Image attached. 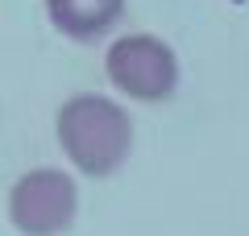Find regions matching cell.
<instances>
[{
	"mask_svg": "<svg viewBox=\"0 0 249 236\" xmlns=\"http://www.w3.org/2000/svg\"><path fill=\"white\" fill-rule=\"evenodd\" d=\"M58 145L71 157V166L88 178H108L124 166L133 149V120L121 104L104 96H75L58 108Z\"/></svg>",
	"mask_w": 249,
	"mask_h": 236,
	"instance_id": "obj_1",
	"label": "cell"
},
{
	"mask_svg": "<svg viewBox=\"0 0 249 236\" xmlns=\"http://www.w3.org/2000/svg\"><path fill=\"white\" fill-rule=\"evenodd\" d=\"M104 75L116 91L142 104H158L178 87V58L154 34H124L104 54Z\"/></svg>",
	"mask_w": 249,
	"mask_h": 236,
	"instance_id": "obj_2",
	"label": "cell"
},
{
	"mask_svg": "<svg viewBox=\"0 0 249 236\" xmlns=\"http://www.w3.org/2000/svg\"><path fill=\"white\" fill-rule=\"evenodd\" d=\"M75 211H79L75 178L50 166L21 174L9 195V219L21 236H58L75 224Z\"/></svg>",
	"mask_w": 249,
	"mask_h": 236,
	"instance_id": "obj_3",
	"label": "cell"
},
{
	"mask_svg": "<svg viewBox=\"0 0 249 236\" xmlns=\"http://www.w3.org/2000/svg\"><path fill=\"white\" fill-rule=\"evenodd\" d=\"M54 29L71 42H96L116 25L124 13V0H46Z\"/></svg>",
	"mask_w": 249,
	"mask_h": 236,
	"instance_id": "obj_4",
	"label": "cell"
}]
</instances>
